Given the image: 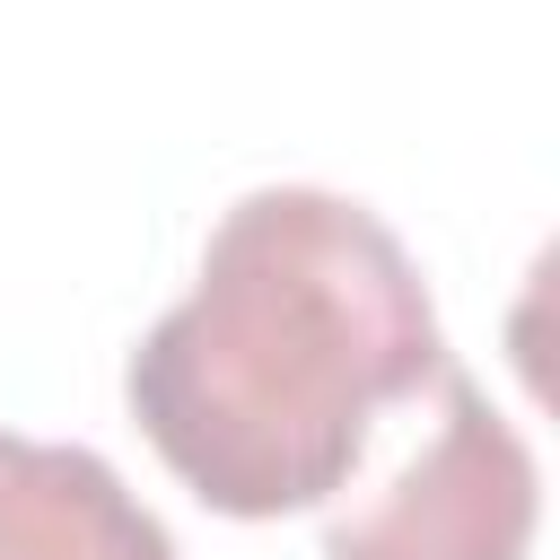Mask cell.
I'll list each match as a JSON object with an SVG mask.
<instances>
[{
  "label": "cell",
  "mask_w": 560,
  "mask_h": 560,
  "mask_svg": "<svg viewBox=\"0 0 560 560\" xmlns=\"http://www.w3.org/2000/svg\"><path fill=\"white\" fill-rule=\"evenodd\" d=\"M455 368L402 236L324 184H262L219 210L192 289L122 359L158 464L236 525L324 508L376 420Z\"/></svg>",
  "instance_id": "1"
},
{
  "label": "cell",
  "mask_w": 560,
  "mask_h": 560,
  "mask_svg": "<svg viewBox=\"0 0 560 560\" xmlns=\"http://www.w3.org/2000/svg\"><path fill=\"white\" fill-rule=\"evenodd\" d=\"M542 525V464L516 420L446 368L438 429L359 508L324 525V560H525Z\"/></svg>",
  "instance_id": "2"
},
{
  "label": "cell",
  "mask_w": 560,
  "mask_h": 560,
  "mask_svg": "<svg viewBox=\"0 0 560 560\" xmlns=\"http://www.w3.org/2000/svg\"><path fill=\"white\" fill-rule=\"evenodd\" d=\"M0 560H175V534L96 446L0 429Z\"/></svg>",
  "instance_id": "3"
}]
</instances>
